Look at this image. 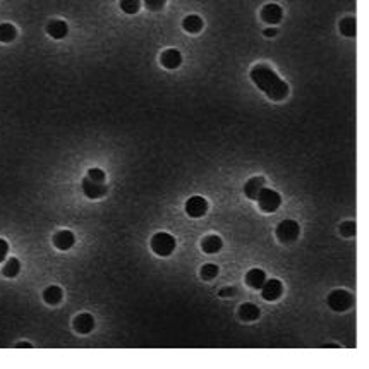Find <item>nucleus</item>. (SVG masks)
<instances>
[{
  "label": "nucleus",
  "instance_id": "nucleus-1",
  "mask_svg": "<svg viewBox=\"0 0 369 369\" xmlns=\"http://www.w3.org/2000/svg\"><path fill=\"white\" fill-rule=\"evenodd\" d=\"M251 79L261 91L266 94L269 100L282 102L283 98L288 96V84L277 76V72L272 67L264 64H258L251 69Z\"/></svg>",
  "mask_w": 369,
  "mask_h": 369
},
{
  "label": "nucleus",
  "instance_id": "nucleus-2",
  "mask_svg": "<svg viewBox=\"0 0 369 369\" xmlns=\"http://www.w3.org/2000/svg\"><path fill=\"white\" fill-rule=\"evenodd\" d=\"M151 249H153L155 254H158L162 258L170 256L176 251V239H174V235L167 234V232H158L151 239Z\"/></svg>",
  "mask_w": 369,
  "mask_h": 369
},
{
  "label": "nucleus",
  "instance_id": "nucleus-3",
  "mask_svg": "<svg viewBox=\"0 0 369 369\" xmlns=\"http://www.w3.org/2000/svg\"><path fill=\"white\" fill-rule=\"evenodd\" d=\"M258 205H259V210L264 211V213H275L278 208L282 205V196L278 194L277 191H273V189H268V187H263L261 191L258 194Z\"/></svg>",
  "mask_w": 369,
  "mask_h": 369
},
{
  "label": "nucleus",
  "instance_id": "nucleus-4",
  "mask_svg": "<svg viewBox=\"0 0 369 369\" xmlns=\"http://www.w3.org/2000/svg\"><path fill=\"white\" fill-rule=\"evenodd\" d=\"M301 234V227L296 220H283L277 227V237L280 242H294Z\"/></svg>",
  "mask_w": 369,
  "mask_h": 369
},
{
  "label": "nucleus",
  "instance_id": "nucleus-5",
  "mask_svg": "<svg viewBox=\"0 0 369 369\" xmlns=\"http://www.w3.org/2000/svg\"><path fill=\"white\" fill-rule=\"evenodd\" d=\"M352 302H354V297L349 294L347 290H342V288L333 290L332 294L328 296V306L332 307L333 311H338V313L347 311L349 307L352 306Z\"/></svg>",
  "mask_w": 369,
  "mask_h": 369
},
{
  "label": "nucleus",
  "instance_id": "nucleus-6",
  "mask_svg": "<svg viewBox=\"0 0 369 369\" xmlns=\"http://www.w3.org/2000/svg\"><path fill=\"white\" fill-rule=\"evenodd\" d=\"M208 211V201L203 196H192L186 203V213L191 218H201Z\"/></svg>",
  "mask_w": 369,
  "mask_h": 369
},
{
  "label": "nucleus",
  "instance_id": "nucleus-7",
  "mask_svg": "<svg viewBox=\"0 0 369 369\" xmlns=\"http://www.w3.org/2000/svg\"><path fill=\"white\" fill-rule=\"evenodd\" d=\"M108 187L105 186V182H96L91 181L89 177L83 179V192L86 194L89 200H98V198H103L107 194Z\"/></svg>",
  "mask_w": 369,
  "mask_h": 369
},
{
  "label": "nucleus",
  "instance_id": "nucleus-8",
  "mask_svg": "<svg viewBox=\"0 0 369 369\" xmlns=\"http://www.w3.org/2000/svg\"><path fill=\"white\" fill-rule=\"evenodd\" d=\"M282 292H283V285H282L280 280H277V278L266 280L263 283V287H261V294H263L264 301H277V299H280Z\"/></svg>",
  "mask_w": 369,
  "mask_h": 369
},
{
  "label": "nucleus",
  "instance_id": "nucleus-9",
  "mask_svg": "<svg viewBox=\"0 0 369 369\" xmlns=\"http://www.w3.org/2000/svg\"><path fill=\"white\" fill-rule=\"evenodd\" d=\"M261 17L268 24H278L283 17V11L277 4H266V6L261 9Z\"/></svg>",
  "mask_w": 369,
  "mask_h": 369
},
{
  "label": "nucleus",
  "instance_id": "nucleus-10",
  "mask_svg": "<svg viewBox=\"0 0 369 369\" xmlns=\"http://www.w3.org/2000/svg\"><path fill=\"white\" fill-rule=\"evenodd\" d=\"M160 62H162L163 67H167V69H177L179 65L182 64V54L176 48H168L163 52L162 57H160Z\"/></svg>",
  "mask_w": 369,
  "mask_h": 369
},
{
  "label": "nucleus",
  "instance_id": "nucleus-11",
  "mask_svg": "<svg viewBox=\"0 0 369 369\" xmlns=\"http://www.w3.org/2000/svg\"><path fill=\"white\" fill-rule=\"evenodd\" d=\"M74 242H76V235L70 230H60V232H57L55 237H54L55 248L60 249V251L70 249L74 245Z\"/></svg>",
  "mask_w": 369,
  "mask_h": 369
},
{
  "label": "nucleus",
  "instance_id": "nucleus-12",
  "mask_svg": "<svg viewBox=\"0 0 369 369\" xmlns=\"http://www.w3.org/2000/svg\"><path fill=\"white\" fill-rule=\"evenodd\" d=\"M46 33L55 38V40H62V38L67 36L69 33V26L65 21H60V19H54V21H50L48 24H46Z\"/></svg>",
  "mask_w": 369,
  "mask_h": 369
},
{
  "label": "nucleus",
  "instance_id": "nucleus-13",
  "mask_svg": "<svg viewBox=\"0 0 369 369\" xmlns=\"http://www.w3.org/2000/svg\"><path fill=\"white\" fill-rule=\"evenodd\" d=\"M74 328H76V332H78V333L86 335V333H89L94 328V318L91 314H88V313H83V314L76 316Z\"/></svg>",
  "mask_w": 369,
  "mask_h": 369
},
{
  "label": "nucleus",
  "instance_id": "nucleus-14",
  "mask_svg": "<svg viewBox=\"0 0 369 369\" xmlns=\"http://www.w3.org/2000/svg\"><path fill=\"white\" fill-rule=\"evenodd\" d=\"M263 187H264V177H253V179H249V181L245 182L244 194L249 198V200L256 201L258 200V194H259V191H261Z\"/></svg>",
  "mask_w": 369,
  "mask_h": 369
},
{
  "label": "nucleus",
  "instance_id": "nucleus-15",
  "mask_svg": "<svg viewBox=\"0 0 369 369\" xmlns=\"http://www.w3.org/2000/svg\"><path fill=\"white\" fill-rule=\"evenodd\" d=\"M222 248H224V240H222L218 235H208V237L201 240V249L205 251L206 254L220 253Z\"/></svg>",
  "mask_w": 369,
  "mask_h": 369
},
{
  "label": "nucleus",
  "instance_id": "nucleus-16",
  "mask_svg": "<svg viewBox=\"0 0 369 369\" xmlns=\"http://www.w3.org/2000/svg\"><path fill=\"white\" fill-rule=\"evenodd\" d=\"M264 282H266V273H264L263 269H259V268L249 269L248 275H245V283H248L249 287H253V288H261Z\"/></svg>",
  "mask_w": 369,
  "mask_h": 369
},
{
  "label": "nucleus",
  "instance_id": "nucleus-17",
  "mask_svg": "<svg viewBox=\"0 0 369 369\" xmlns=\"http://www.w3.org/2000/svg\"><path fill=\"white\" fill-rule=\"evenodd\" d=\"M182 28L187 33H191V35H196V33H200L203 30V19L200 16H196V14L186 16L182 21Z\"/></svg>",
  "mask_w": 369,
  "mask_h": 369
},
{
  "label": "nucleus",
  "instance_id": "nucleus-18",
  "mask_svg": "<svg viewBox=\"0 0 369 369\" xmlns=\"http://www.w3.org/2000/svg\"><path fill=\"white\" fill-rule=\"evenodd\" d=\"M239 316L244 321H254V319H258L259 316H261V311H259V307L256 304L245 302V304H242L239 307Z\"/></svg>",
  "mask_w": 369,
  "mask_h": 369
},
{
  "label": "nucleus",
  "instance_id": "nucleus-19",
  "mask_svg": "<svg viewBox=\"0 0 369 369\" xmlns=\"http://www.w3.org/2000/svg\"><path fill=\"white\" fill-rule=\"evenodd\" d=\"M62 288L60 287H57V285H50V287H46L45 288V292H43V299L46 304H50V306H57V304H60V301H62Z\"/></svg>",
  "mask_w": 369,
  "mask_h": 369
},
{
  "label": "nucleus",
  "instance_id": "nucleus-20",
  "mask_svg": "<svg viewBox=\"0 0 369 369\" xmlns=\"http://www.w3.org/2000/svg\"><path fill=\"white\" fill-rule=\"evenodd\" d=\"M357 31V24H356V19L354 17H345L340 21V33L347 38H354L356 36Z\"/></svg>",
  "mask_w": 369,
  "mask_h": 369
},
{
  "label": "nucleus",
  "instance_id": "nucleus-21",
  "mask_svg": "<svg viewBox=\"0 0 369 369\" xmlns=\"http://www.w3.org/2000/svg\"><path fill=\"white\" fill-rule=\"evenodd\" d=\"M19 272H21V263H19L17 258H11L6 261V266H4V275L7 278H14L19 275Z\"/></svg>",
  "mask_w": 369,
  "mask_h": 369
},
{
  "label": "nucleus",
  "instance_id": "nucleus-22",
  "mask_svg": "<svg viewBox=\"0 0 369 369\" xmlns=\"http://www.w3.org/2000/svg\"><path fill=\"white\" fill-rule=\"evenodd\" d=\"M14 38H16V28H14L12 24H9V22L0 24V41L9 43V41H12Z\"/></svg>",
  "mask_w": 369,
  "mask_h": 369
},
{
  "label": "nucleus",
  "instance_id": "nucleus-23",
  "mask_svg": "<svg viewBox=\"0 0 369 369\" xmlns=\"http://www.w3.org/2000/svg\"><path fill=\"white\" fill-rule=\"evenodd\" d=\"M218 266L216 264H213V263H208L205 264V266L201 268V278L203 280H213L216 275H218Z\"/></svg>",
  "mask_w": 369,
  "mask_h": 369
},
{
  "label": "nucleus",
  "instance_id": "nucleus-24",
  "mask_svg": "<svg viewBox=\"0 0 369 369\" xmlns=\"http://www.w3.org/2000/svg\"><path fill=\"white\" fill-rule=\"evenodd\" d=\"M141 7V0H120V9L126 14H136Z\"/></svg>",
  "mask_w": 369,
  "mask_h": 369
},
{
  "label": "nucleus",
  "instance_id": "nucleus-25",
  "mask_svg": "<svg viewBox=\"0 0 369 369\" xmlns=\"http://www.w3.org/2000/svg\"><path fill=\"white\" fill-rule=\"evenodd\" d=\"M340 234H342L343 237H354V235H356V222L352 220L343 222V224L340 225Z\"/></svg>",
  "mask_w": 369,
  "mask_h": 369
},
{
  "label": "nucleus",
  "instance_id": "nucleus-26",
  "mask_svg": "<svg viewBox=\"0 0 369 369\" xmlns=\"http://www.w3.org/2000/svg\"><path fill=\"white\" fill-rule=\"evenodd\" d=\"M88 177L91 179V181H96V182H105V172H103L102 168H89L88 170Z\"/></svg>",
  "mask_w": 369,
  "mask_h": 369
},
{
  "label": "nucleus",
  "instance_id": "nucleus-27",
  "mask_svg": "<svg viewBox=\"0 0 369 369\" xmlns=\"http://www.w3.org/2000/svg\"><path fill=\"white\" fill-rule=\"evenodd\" d=\"M167 0H144V6L148 11H160Z\"/></svg>",
  "mask_w": 369,
  "mask_h": 369
},
{
  "label": "nucleus",
  "instance_id": "nucleus-28",
  "mask_svg": "<svg viewBox=\"0 0 369 369\" xmlns=\"http://www.w3.org/2000/svg\"><path fill=\"white\" fill-rule=\"evenodd\" d=\"M7 253H9V244H7V240L0 239V261H4V259L7 258Z\"/></svg>",
  "mask_w": 369,
  "mask_h": 369
},
{
  "label": "nucleus",
  "instance_id": "nucleus-29",
  "mask_svg": "<svg viewBox=\"0 0 369 369\" xmlns=\"http://www.w3.org/2000/svg\"><path fill=\"white\" fill-rule=\"evenodd\" d=\"M235 294V288L234 287H225L220 290V297H230Z\"/></svg>",
  "mask_w": 369,
  "mask_h": 369
},
{
  "label": "nucleus",
  "instance_id": "nucleus-30",
  "mask_svg": "<svg viewBox=\"0 0 369 369\" xmlns=\"http://www.w3.org/2000/svg\"><path fill=\"white\" fill-rule=\"evenodd\" d=\"M277 35V30L275 28H269V30H264V36H275Z\"/></svg>",
  "mask_w": 369,
  "mask_h": 369
},
{
  "label": "nucleus",
  "instance_id": "nucleus-31",
  "mask_svg": "<svg viewBox=\"0 0 369 369\" xmlns=\"http://www.w3.org/2000/svg\"><path fill=\"white\" fill-rule=\"evenodd\" d=\"M17 347H31V345H30V343H26V342H21V343L17 345Z\"/></svg>",
  "mask_w": 369,
  "mask_h": 369
}]
</instances>
